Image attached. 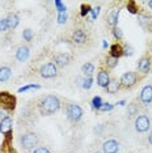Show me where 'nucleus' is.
<instances>
[{"mask_svg":"<svg viewBox=\"0 0 152 153\" xmlns=\"http://www.w3.org/2000/svg\"><path fill=\"white\" fill-rule=\"evenodd\" d=\"M60 109V100L54 94L45 96L42 100L38 102V111L41 115H53L58 113Z\"/></svg>","mask_w":152,"mask_h":153,"instance_id":"obj_1","label":"nucleus"},{"mask_svg":"<svg viewBox=\"0 0 152 153\" xmlns=\"http://www.w3.org/2000/svg\"><path fill=\"white\" fill-rule=\"evenodd\" d=\"M38 135L36 132H25L20 137V145L25 149V151H30V149L36 148L38 144Z\"/></svg>","mask_w":152,"mask_h":153,"instance_id":"obj_2","label":"nucleus"},{"mask_svg":"<svg viewBox=\"0 0 152 153\" xmlns=\"http://www.w3.org/2000/svg\"><path fill=\"white\" fill-rule=\"evenodd\" d=\"M0 109L13 111L16 109V97L8 92H0Z\"/></svg>","mask_w":152,"mask_h":153,"instance_id":"obj_3","label":"nucleus"},{"mask_svg":"<svg viewBox=\"0 0 152 153\" xmlns=\"http://www.w3.org/2000/svg\"><path fill=\"white\" fill-rule=\"evenodd\" d=\"M138 81V75L136 72H126L121 76L119 79V84H121V88H125V89H130L133 88L134 85L136 84Z\"/></svg>","mask_w":152,"mask_h":153,"instance_id":"obj_4","label":"nucleus"},{"mask_svg":"<svg viewBox=\"0 0 152 153\" xmlns=\"http://www.w3.org/2000/svg\"><path fill=\"white\" fill-rule=\"evenodd\" d=\"M66 114H67L68 120L71 122H79L83 117V109L79 105H75V103H71L68 105L67 110H66Z\"/></svg>","mask_w":152,"mask_h":153,"instance_id":"obj_5","label":"nucleus"},{"mask_svg":"<svg viewBox=\"0 0 152 153\" xmlns=\"http://www.w3.org/2000/svg\"><path fill=\"white\" fill-rule=\"evenodd\" d=\"M58 74V69H57V65L53 62H49V63L43 64L42 67L39 68V75L42 76L43 79H53Z\"/></svg>","mask_w":152,"mask_h":153,"instance_id":"obj_6","label":"nucleus"},{"mask_svg":"<svg viewBox=\"0 0 152 153\" xmlns=\"http://www.w3.org/2000/svg\"><path fill=\"white\" fill-rule=\"evenodd\" d=\"M151 126V120L147 115H139L136 117L135 119V130L139 132V134H143V132H147L150 130Z\"/></svg>","mask_w":152,"mask_h":153,"instance_id":"obj_7","label":"nucleus"},{"mask_svg":"<svg viewBox=\"0 0 152 153\" xmlns=\"http://www.w3.org/2000/svg\"><path fill=\"white\" fill-rule=\"evenodd\" d=\"M119 151V143L114 139H109V140L104 141L102 144V152L104 153H118Z\"/></svg>","mask_w":152,"mask_h":153,"instance_id":"obj_8","label":"nucleus"},{"mask_svg":"<svg viewBox=\"0 0 152 153\" xmlns=\"http://www.w3.org/2000/svg\"><path fill=\"white\" fill-rule=\"evenodd\" d=\"M54 62H55V65H57V67L63 68V67H66V65L70 64V62H71V55L67 54V53H60V54L55 55Z\"/></svg>","mask_w":152,"mask_h":153,"instance_id":"obj_9","label":"nucleus"},{"mask_svg":"<svg viewBox=\"0 0 152 153\" xmlns=\"http://www.w3.org/2000/svg\"><path fill=\"white\" fill-rule=\"evenodd\" d=\"M140 102L143 105H150L152 102V85H146L140 92Z\"/></svg>","mask_w":152,"mask_h":153,"instance_id":"obj_10","label":"nucleus"},{"mask_svg":"<svg viewBox=\"0 0 152 153\" xmlns=\"http://www.w3.org/2000/svg\"><path fill=\"white\" fill-rule=\"evenodd\" d=\"M109 82H110L109 72L106 71V69H100V72L97 75V84H98V86H101V88H106Z\"/></svg>","mask_w":152,"mask_h":153,"instance_id":"obj_11","label":"nucleus"},{"mask_svg":"<svg viewBox=\"0 0 152 153\" xmlns=\"http://www.w3.org/2000/svg\"><path fill=\"white\" fill-rule=\"evenodd\" d=\"M87 33L84 32L83 29H76L74 33H72V41L76 43V45H83L87 42Z\"/></svg>","mask_w":152,"mask_h":153,"instance_id":"obj_12","label":"nucleus"},{"mask_svg":"<svg viewBox=\"0 0 152 153\" xmlns=\"http://www.w3.org/2000/svg\"><path fill=\"white\" fill-rule=\"evenodd\" d=\"M0 132L5 135H9L12 132V119L9 117H5L0 120Z\"/></svg>","mask_w":152,"mask_h":153,"instance_id":"obj_13","label":"nucleus"},{"mask_svg":"<svg viewBox=\"0 0 152 153\" xmlns=\"http://www.w3.org/2000/svg\"><path fill=\"white\" fill-rule=\"evenodd\" d=\"M29 54H30V50L28 46H20L16 51V59L19 62H25L28 58H29Z\"/></svg>","mask_w":152,"mask_h":153,"instance_id":"obj_14","label":"nucleus"},{"mask_svg":"<svg viewBox=\"0 0 152 153\" xmlns=\"http://www.w3.org/2000/svg\"><path fill=\"white\" fill-rule=\"evenodd\" d=\"M150 67H151V59L148 56H143L139 60V63H138V69H139V72H142L143 75H146L148 71H150Z\"/></svg>","mask_w":152,"mask_h":153,"instance_id":"obj_15","label":"nucleus"},{"mask_svg":"<svg viewBox=\"0 0 152 153\" xmlns=\"http://www.w3.org/2000/svg\"><path fill=\"white\" fill-rule=\"evenodd\" d=\"M119 89H121V84H119L118 80L110 79V82L108 84V86H106V92L110 93V94H115Z\"/></svg>","mask_w":152,"mask_h":153,"instance_id":"obj_16","label":"nucleus"},{"mask_svg":"<svg viewBox=\"0 0 152 153\" xmlns=\"http://www.w3.org/2000/svg\"><path fill=\"white\" fill-rule=\"evenodd\" d=\"M12 76V69L7 65H3L0 67V82H5L11 79Z\"/></svg>","mask_w":152,"mask_h":153,"instance_id":"obj_17","label":"nucleus"},{"mask_svg":"<svg viewBox=\"0 0 152 153\" xmlns=\"http://www.w3.org/2000/svg\"><path fill=\"white\" fill-rule=\"evenodd\" d=\"M118 17H119V9H114L108 15V25L115 27L118 24Z\"/></svg>","mask_w":152,"mask_h":153,"instance_id":"obj_18","label":"nucleus"},{"mask_svg":"<svg viewBox=\"0 0 152 153\" xmlns=\"http://www.w3.org/2000/svg\"><path fill=\"white\" fill-rule=\"evenodd\" d=\"M123 55V46H121L119 43H114L112 47H110V56L119 59V56Z\"/></svg>","mask_w":152,"mask_h":153,"instance_id":"obj_19","label":"nucleus"},{"mask_svg":"<svg viewBox=\"0 0 152 153\" xmlns=\"http://www.w3.org/2000/svg\"><path fill=\"white\" fill-rule=\"evenodd\" d=\"M7 21H8V26L9 29H16L17 25L20 22V17L16 15V13H11L8 17H7Z\"/></svg>","mask_w":152,"mask_h":153,"instance_id":"obj_20","label":"nucleus"},{"mask_svg":"<svg viewBox=\"0 0 152 153\" xmlns=\"http://www.w3.org/2000/svg\"><path fill=\"white\" fill-rule=\"evenodd\" d=\"M1 153H15V149H13L12 145H11V134L8 135L7 140L3 143V145H1Z\"/></svg>","mask_w":152,"mask_h":153,"instance_id":"obj_21","label":"nucleus"},{"mask_svg":"<svg viewBox=\"0 0 152 153\" xmlns=\"http://www.w3.org/2000/svg\"><path fill=\"white\" fill-rule=\"evenodd\" d=\"M81 72H83V75H84V76H87V77H91V76L93 75V72H95V65H93L92 63L83 64Z\"/></svg>","mask_w":152,"mask_h":153,"instance_id":"obj_22","label":"nucleus"},{"mask_svg":"<svg viewBox=\"0 0 152 153\" xmlns=\"http://www.w3.org/2000/svg\"><path fill=\"white\" fill-rule=\"evenodd\" d=\"M138 111H139V106H138L135 102L129 103V107H127V114H129L130 117H133V115H135V114H138Z\"/></svg>","mask_w":152,"mask_h":153,"instance_id":"obj_23","label":"nucleus"},{"mask_svg":"<svg viewBox=\"0 0 152 153\" xmlns=\"http://www.w3.org/2000/svg\"><path fill=\"white\" fill-rule=\"evenodd\" d=\"M105 63H106V65H108V68H115L117 64H118V59L113 58V56H108Z\"/></svg>","mask_w":152,"mask_h":153,"instance_id":"obj_24","label":"nucleus"},{"mask_svg":"<svg viewBox=\"0 0 152 153\" xmlns=\"http://www.w3.org/2000/svg\"><path fill=\"white\" fill-rule=\"evenodd\" d=\"M92 106H93V109H97V110H100V107L102 106V101H101V97L96 96L95 98L92 100Z\"/></svg>","mask_w":152,"mask_h":153,"instance_id":"obj_25","label":"nucleus"},{"mask_svg":"<svg viewBox=\"0 0 152 153\" xmlns=\"http://www.w3.org/2000/svg\"><path fill=\"white\" fill-rule=\"evenodd\" d=\"M22 37H24V39H25L26 42H30V41L33 39V32L30 29H25L22 32Z\"/></svg>","mask_w":152,"mask_h":153,"instance_id":"obj_26","label":"nucleus"},{"mask_svg":"<svg viewBox=\"0 0 152 153\" xmlns=\"http://www.w3.org/2000/svg\"><path fill=\"white\" fill-rule=\"evenodd\" d=\"M92 82H93V79L92 77H85L84 80H83V82H81V88L89 89L92 86Z\"/></svg>","mask_w":152,"mask_h":153,"instance_id":"obj_27","label":"nucleus"},{"mask_svg":"<svg viewBox=\"0 0 152 153\" xmlns=\"http://www.w3.org/2000/svg\"><path fill=\"white\" fill-rule=\"evenodd\" d=\"M9 29L7 19H0V32H7Z\"/></svg>","mask_w":152,"mask_h":153,"instance_id":"obj_28","label":"nucleus"},{"mask_svg":"<svg viewBox=\"0 0 152 153\" xmlns=\"http://www.w3.org/2000/svg\"><path fill=\"white\" fill-rule=\"evenodd\" d=\"M133 54H134V48L129 46V45H125V46H123V55H125V56H131Z\"/></svg>","mask_w":152,"mask_h":153,"instance_id":"obj_29","label":"nucleus"},{"mask_svg":"<svg viewBox=\"0 0 152 153\" xmlns=\"http://www.w3.org/2000/svg\"><path fill=\"white\" fill-rule=\"evenodd\" d=\"M113 34H114V37L117 38V39H122V37H123V34H122V30L119 29V27H113Z\"/></svg>","mask_w":152,"mask_h":153,"instance_id":"obj_30","label":"nucleus"},{"mask_svg":"<svg viewBox=\"0 0 152 153\" xmlns=\"http://www.w3.org/2000/svg\"><path fill=\"white\" fill-rule=\"evenodd\" d=\"M29 89H39V85H37V84H30V85L22 86V88L19 89V92H20V93H21V92H26V90H29Z\"/></svg>","mask_w":152,"mask_h":153,"instance_id":"obj_31","label":"nucleus"},{"mask_svg":"<svg viewBox=\"0 0 152 153\" xmlns=\"http://www.w3.org/2000/svg\"><path fill=\"white\" fill-rule=\"evenodd\" d=\"M127 9H129L133 15H135V13L138 12V7H136V4L134 1H130L129 4H127Z\"/></svg>","mask_w":152,"mask_h":153,"instance_id":"obj_32","label":"nucleus"},{"mask_svg":"<svg viewBox=\"0 0 152 153\" xmlns=\"http://www.w3.org/2000/svg\"><path fill=\"white\" fill-rule=\"evenodd\" d=\"M55 5H57V8H58V11H59V13H66V5L63 4L62 1H59V0H57L55 1Z\"/></svg>","mask_w":152,"mask_h":153,"instance_id":"obj_33","label":"nucleus"},{"mask_svg":"<svg viewBox=\"0 0 152 153\" xmlns=\"http://www.w3.org/2000/svg\"><path fill=\"white\" fill-rule=\"evenodd\" d=\"M67 19H68L67 13H59V15H58V24H64V22H67Z\"/></svg>","mask_w":152,"mask_h":153,"instance_id":"obj_34","label":"nucleus"},{"mask_svg":"<svg viewBox=\"0 0 152 153\" xmlns=\"http://www.w3.org/2000/svg\"><path fill=\"white\" fill-rule=\"evenodd\" d=\"M113 105L112 103H102V106L100 107V111H110V110H113Z\"/></svg>","mask_w":152,"mask_h":153,"instance_id":"obj_35","label":"nucleus"},{"mask_svg":"<svg viewBox=\"0 0 152 153\" xmlns=\"http://www.w3.org/2000/svg\"><path fill=\"white\" fill-rule=\"evenodd\" d=\"M33 153H51V152H50L46 147H38V148L34 149Z\"/></svg>","mask_w":152,"mask_h":153,"instance_id":"obj_36","label":"nucleus"},{"mask_svg":"<svg viewBox=\"0 0 152 153\" xmlns=\"http://www.w3.org/2000/svg\"><path fill=\"white\" fill-rule=\"evenodd\" d=\"M91 11H92V19L96 20L97 19V16H98V13H100V7H96V8L91 9Z\"/></svg>","mask_w":152,"mask_h":153,"instance_id":"obj_37","label":"nucleus"},{"mask_svg":"<svg viewBox=\"0 0 152 153\" xmlns=\"http://www.w3.org/2000/svg\"><path fill=\"white\" fill-rule=\"evenodd\" d=\"M81 9H83V11H81V16H83V17H84L89 11H91V8H89L88 5H81Z\"/></svg>","mask_w":152,"mask_h":153,"instance_id":"obj_38","label":"nucleus"},{"mask_svg":"<svg viewBox=\"0 0 152 153\" xmlns=\"http://www.w3.org/2000/svg\"><path fill=\"white\" fill-rule=\"evenodd\" d=\"M148 143L152 145V131L150 132V135H148Z\"/></svg>","mask_w":152,"mask_h":153,"instance_id":"obj_39","label":"nucleus"},{"mask_svg":"<svg viewBox=\"0 0 152 153\" xmlns=\"http://www.w3.org/2000/svg\"><path fill=\"white\" fill-rule=\"evenodd\" d=\"M148 7H150V8L152 9V0H150V1H148Z\"/></svg>","mask_w":152,"mask_h":153,"instance_id":"obj_40","label":"nucleus"},{"mask_svg":"<svg viewBox=\"0 0 152 153\" xmlns=\"http://www.w3.org/2000/svg\"><path fill=\"white\" fill-rule=\"evenodd\" d=\"M93 153H101V152H93Z\"/></svg>","mask_w":152,"mask_h":153,"instance_id":"obj_41","label":"nucleus"}]
</instances>
